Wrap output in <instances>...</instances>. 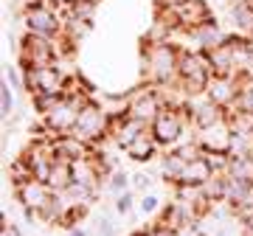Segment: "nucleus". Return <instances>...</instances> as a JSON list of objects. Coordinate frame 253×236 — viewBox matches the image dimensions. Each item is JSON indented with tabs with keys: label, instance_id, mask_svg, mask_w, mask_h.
<instances>
[{
	"label": "nucleus",
	"instance_id": "f257e3e1",
	"mask_svg": "<svg viewBox=\"0 0 253 236\" xmlns=\"http://www.w3.org/2000/svg\"><path fill=\"white\" fill-rule=\"evenodd\" d=\"M144 76L155 87H177L180 76V48H174L169 39L163 42H146L144 39Z\"/></svg>",
	"mask_w": 253,
	"mask_h": 236
},
{
	"label": "nucleus",
	"instance_id": "f03ea898",
	"mask_svg": "<svg viewBox=\"0 0 253 236\" xmlns=\"http://www.w3.org/2000/svg\"><path fill=\"white\" fill-rule=\"evenodd\" d=\"M110 129H113V116H110V110H104L99 101L87 99L84 101V107H82L79 118H76V124L68 135H73L76 141H82L84 146H101V141H107L110 138Z\"/></svg>",
	"mask_w": 253,
	"mask_h": 236
},
{
	"label": "nucleus",
	"instance_id": "7ed1b4c3",
	"mask_svg": "<svg viewBox=\"0 0 253 236\" xmlns=\"http://www.w3.org/2000/svg\"><path fill=\"white\" fill-rule=\"evenodd\" d=\"M214 79L211 62H208L206 51H180V76H177V87L186 96H200L208 90V84Z\"/></svg>",
	"mask_w": 253,
	"mask_h": 236
},
{
	"label": "nucleus",
	"instance_id": "20e7f679",
	"mask_svg": "<svg viewBox=\"0 0 253 236\" xmlns=\"http://www.w3.org/2000/svg\"><path fill=\"white\" fill-rule=\"evenodd\" d=\"M62 37L51 39V37H40V34H23L20 39V68H45V65H56V59L62 56Z\"/></svg>",
	"mask_w": 253,
	"mask_h": 236
},
{
	"label": "nucleus",
	"instance_id": "39448f33",
	"mask_svg": "<svg viewBox=\"0 0 253 236\" xmlns=\"http://www.w3.org/2000/svg\"><path fill=\"white\" fill-rule=\"evenodd\" d=\"M158 17L166 20L174 31H191V28L203 26L208 17H214L211 14V6H208V0H180V3H174V6H161L158 11Z\"/></svg>",
	"mask_w": 253,
	"mask_h": 236
},
{
	"label": "nucleus",
	"instance_id": "423d86ee",
	"mask_svg": "<svg viewBox=\"0 0 253 236\" xmlns=\"http://www.w3.org/2000/svg\"><path fill=\"white\" fill-rule=\"evenodd\" d=\"M186 124H189L186 110L166 104V107L158 113V118L149 124V132H152V138L158 141V146H161V149H172V146H177L183 141Z\"/></svg>",
	"mask_w": 253,
	"mask_h": 236
},
{
	"label": "nucleus",
	"instance_id": "0eeeda50",
	"mask_svg": "<svg viewBox=\"0 0 253 236\" xmlns=\"http://www.w3.org/2000/svg\"><path fill=\"white\" fill-rule=\"evenodd\" d=\"M20 17H23V26H26L28 34L51 37V39H59L65 34V17L54 6H45V3L28 6V9L20 11Z\"/></svg>",
	"mask_w": 253,
	"mask_h": 236
},
{
	"label": "nucleus",
	"instance_id": "6e6552de",
	"mask_svg": "<svg viewBox=\"0 0 253 236\" xmlns=\"http://www.w3.org/2000/svg\"><path fill=\"white\" fill-rule=\"evenodd\" d=\"M23 76H26V90L28 93H56V96H65V93L71 90L68 73L59 71L56 65L28 68V71H23Z\"/></svg>",
	"mask_w": 253,
	"mask_h": 236
},
{
	"label": "nucleus",
	"instance_id": "1a4fd4ad",
	"mask_svg": "<svg viewBox=\"0 0 253 236\" xmlns=\"http://www.w3.org/2000/svg\"><path fill=\"white\" fill-rule=\"evenodd\" d=\"M163 107H166V96L155 84H149V87H141L138 93L129 96V101H126V116L138 118V121H144L146 127H149Z\"/></svg>",
	"mask_w": 253,
	"mask_h": 236
},
{
	"label": "nucleus",
	"instance_id": "9d476101",
	"mask_svg": "<svg viewBox=\"0 0 253 236\" xmlns=\"http://www.w3.org/2000/svg\"><path fill=\"white\" fill-rule=\"evenodd\" d=\"M186 116H189V124L194 129H206L217 121H225V107H219L208 93H200V96H189Z\"/></svg>",
	"mask_w": 253,
	"mask_h": 236
},
{
	"label": "nucleus",
	"instance_id": "9b49d317",
	"mask_svg": "<svg viewBox=\"0 0 253 236\" xmlns=\"http://www.w3.org/2000/svg\"><path fill=\"white\" fill-rule=\"evenodd\" d=\"M194 141L203 149V155H231L234 132L228 127V121H217L206 129H194Z\"/></svg>",
	"mask_w": 253,
	"mask_h": 236
},
{
	"label": "nucleus",
	"instance_id": "f8f14e48",
	"mask_svg": "<svg viewBox=\"0 0 253 236\" xmlns=\"http://www.w3.org/2000/svg\"><path fill=\"white\" fill-rule=\"evenodd\" d=\"M14 197H17L20 208L26 211V214H37V219H40V211L51 202L54 191H51V186H48V183L31 177V180H26L23 186H17V189H14Z\"/></svg>",
	"mask_w": 253,
	"mask_h": 236
},
{
	"label": "nucleus",
	"instance_id": "ddd939ff",
	"mask_svg": "<svg viewBox=\"0 0 253 236\" xmlns=\"http://www.w3.org/2000/svg\"><path fill=\"white\" fill-rule=\"evenodd\" d=\"M146 129L149 127L144 121H138L132 116H116L113 118V129H110V141L116 144V149H129Z\"/></svg>",
	"mask_w": 253,
	"mask_h": 236
},
{
	"label": "nucleus",
	"instance_id": "4468645a",
	"mask_svg": "<svg viewBox=\"0 0 253 236\" xmlns=\"http://www.w3.org/2000/svg\"><path fill=\"white\" fill-rule=\"evenodd\" d=\"M189 37L197 42L200 51H214V48H219V45H225L228 42V31L217 23V17H208L203 26L191 28Z\"/></svg>",
	"mask_w": 253,
	"mask_h": 236
},
{
	"label": "nucleus",
	"instance_id": "2eb2a0df",
	"mask_svg": "<svg viewBox=\"0 0 253 236\" xmlns=\"http://www.w3.org/2000/svg\"><path fill=\"white\" fill-rule=\"evenodd\" d=\"M214 177V169H211V163L206 160V155H200V157H191V160H186V166H183L180 177H177V183L174 186H191V189H203L208 180Z\"/></svg>",
	"mask_w": 253,
	"mask_h": 236
},
{
	"label": "nucleus",
	"instance_id": "dca6fc26",
	"mask_svg": "<svg viewBox=\"0 0 253 236\" xmlns=\"http://www.w3.org/2000/svg\"><path fill=\"white\" fill-rule=\"evenodd\" d=\"M208 96L217 101L219 107L231 110L236 104V93H239V79H222V76H214L211 84H208Z\"/></svg>",
	"mask_w": 253,
	"mask_h": 236
},
{
	"label": "nucleus",
	"instance_id": "f3484780",
	"mask_svg": "<svg viewBox=\"0 0 253 236\" xmlns=\"http://www.w3.org/2000/svg\"><path fill=\"white\" fill-rule=\"evenodd\" d=\"M206 54H208V62H211L214 76H222V79H239L228 42H225V45H219V48H214V51H206Z\"/></svg>",
	"mask_w": 253,
	"mask_h": 236
},
{
	"label": "nucleus",
	"instance_id": "a211bd4d",
	"mask_svg": "<svg viewBox=\"0 0 253 236\" xmlns=\"http://www.w3.org/2000/svg\"><path fill=\"white\" fill-rule=\"evenodd\" d=\"M158 149H161V146H158V141H155L152 132L146 129L144 135L138 138L129 149H124V152H126V157H129V160H135V163H149L155 155H158Z\"/></svg>",
	"mask_w": 253,
	"mask_h": 236
},
{
	"label": "nucleus",
	"instance_id": "6ab92c4d",
	"mask_svg": "<svg viewBox=\"0 0 253 236\" xmlns=\"http://www.w3.org/2000/svg\"><path fill=\"white\" fill-rule=\"evenodd\" d=\"M231 20H234L236 34L251 37V39H253V6H251V3H245V0L231 3Z\"/></svg>",
	"mask_w": 253,
	"mask_h": 236
},
{
	"label": "nucleus",
	"instance_id": "aec40b11",
	"mask_svg": "<svg viewBox=\"0 0 253 236\" xmlns=\"http://www.w3.org/2000/svg\"><path fill=\"white\" fill-rule=\"evenodd\" d=\"M225 121L234 135H248L253 138V110H239V107H231L225 110Z\"/></svg>",
	"mask_w": 253,
	"mask_h": 236
},
{
	"label": "nucleus",
	"instance_id": "412c9836",
	"mask_svg": "<svg viewBox=\"0 0 253 236\" xmlns=\"http://www.w3.org/2000/svg\"><path fill=\"white\" fill-rule=\"evenodd\" d=\"M183 166H186V157H183L177 149H172V152H166L161 157V166H158V174H161L163 180H169L174 186L177 183V177H180Z\"/></svg>",
	"mask_w": 253,
	"mask_h": 236
},
{
	"label": "nucleus",
	"instance_id": "4be33fe9",
	"mask_svg": "<svg viewBox=\"0 0 253 236\" xmlns=\"http://www.w3.org/2000/svg\"><path fill=\"white\" fill-rule=\"evenodd\" d=\"M48 186H51V191L71 189V186H73L71 160H54V166H51V174H48Z\"/></svg>",
	"mask_w": 253,
	"mask_h": 236
},
{
	"label": "nucleus",
	"instance_id": "5701e85b",
	"mask_svg": "<svg viewBox=\"0 0 253 236\" xmlns=\"http://www.w3.org/2000/svg\"><path fill=\"white\" fill-rule=\"evenodd\" d=\"M225 174L231 177V180H239V183L253 186V157H231Z\"/></svg>",
	"mask_w": 253,
	"mask_h": 236
},
{
	"label": "nucleus",
	"instance_id": "b1692460",
	"mask_svg": "<svg viewBox=\"0 0 253 236\" xmlns=\"http://www.w3.org/2000/svg\"><path fill=\"white\" fill-rule=\"evenodd\" d=\"M34 174H31V166H28V160L20 155V157H14L11 160V166H9V180H11V186L17 189V186H23L26 180H31Z\"/></svg>",
	"mask_w": 253,
	"mask_h": 236
},
{
	"label": "nucleus",
	"instance_id": "393cba45",
	"mask_svg": "<svg viewBox=\"0 0 253 236\" xmlns=\"http://www.w3.org/2000/svg\"><path fill=\"white\" fill-rule=\"evenodd\" d=\"M239 110H253V76L239 79V93H236V104Z\"/></svg>",
	"mask_w": 253,
	"mask_h": 236
},
{
	"label": "nucleus",
	"instance_id": "a878e982",
	"mask_svg": "<svg viewBox=\"0 0 253 236\" xmlns=\"http://www.w3.org/2000/svg\"><path fill=\"white\" fill-rule=\"evenodd\" d=\"M129 186H132V177L124 172V169H113L107 177V189L113 191V194H124V191H129Z\"/></svg>",
	"mask_w": 253,
	"mask_h": 236
},
{
	"label": "nucleus",
	"instance_id": "bb28decb",
	"mask_svg": "<svg viewBox=\"0 0 253 236\" xmlns=\"http://www.w3.org/2000/svg\"><path fill=\"white\" fill-rule=\"evenodd\" d=\"M59 99H62V96H56V93H31V101H34L37 116H45V113L54 107Z\"/></svg>",
	"mask_w": 253,
	"mask_h": 236
},
{
	"label": "nucleus",
	"instance_id": "cd10ccee",
	"mask_svg": "<svg viewBox=\"0 0 253 236\" xmlns=\"http://www.w3.org/2000/svg\"><path fill=\"white\" fill-rule=\"evenodd\" d=\"M6 79H9V84L14 90H23V87H26V76H23V71H20L17 65L6 68Z\"/></svg>",
	"mask_w": 253,
	"mask_h": 236
},
{
	"label": "nucleus",
	"instance_id": "c85d7f7f",
	"mask_svg": "<svg viewBox=\"0 0 253 236\" xmlns=\"http://www.w3.org/2000/svg\"><path fill=\"white\" fill-rule=\"evenodd\" d=\"M14 113V87L3 84V118H11Z\"/></svg>",
	"mask_w": 253,
	"mask_h": 236
},
{
	"label": "nucleus",
	"instance_id": "c756f323",
	"mask_svg": "<svg viewBox=\"0 0 253 236\" xmlns=\"http://www.w3.org/2000/svg\"><path fill=\"white\" fill-rule=\"evenodd\" d=\"M158 208H161V200L155 197L152 191H146L144 197H141V211H144V214H155Z\"/></svg>",
	"mask_w": 253,
	"mask_h": 236
},
{
	"label": "nucleus",
	"instance_id": "7c9ffc66",
	"mask_svg": "<svg viewBox=\"0 0 253 236\" xmlns=\"http://www.w3.org/2000/svg\"><path fill=\"white\" fill-rule=\"evenodd\" d=\"M116 211L118 214H129V211H132V194H129V191L116 194Z\"/></svg>",
	"mask_w": 253,
	"mask_h": 236
},
{
	"label": "nucleus",
	"instance_id": "2f4dec72",
	"mask_svg": "<svg viewBox=\"0 0 253 236\" xmlns=\"http://www.w3.org/2000/svg\"><path fill=\"white\" fill-rule=\"evenodd\" d=\"M132 189H138V191H149L152 189V177L149 174H144V172H138V174H132Z\"/></svg>",
	"mask_w": 253,
	"mask_h": 236
},
{
	"label": "nucleus",
	"instance_id": "473e14b6",
	"mask_svg": "<svg viewBox=\"0 0 253 236\" xmlns=\"http://www.w3.org/2000/svg\"><path fill=\"white\" fill-rule=\"evenodd\" d=\"M177 236H208V234H206V228L200 225V222H191V225L180 228V231H177Z\"/></svg>",
	"mask_w": 253,
	"mask_h": 236
},
{
	"label": "nucleus",
	"instance_id": "72a5a7b5",
	"mask_svg": "<svg viewBox=\"0 0 253 236\" xmlns=\"http://www.w3.org/2000/svg\"><path fill=\"white\" fill-rule=\"evenodd\" d=\"M99 234L101 236H116V225H113L110 214H104V217L99 219Z\"/></svg>",
	"mask_w": 253,
	"mask_h": 236
},
{
	"label": "nucleus",
	"instance_id": "f704fd0d",
	"mask_svg": "<svg viewBox=\"0 0 253 236\" xmlns=\"http://www.w3.org/2000/svg\"><path fill=\"white\" fill-rule=\"evenodd\" d=\"M149 236H177V231H172V228H166V225H152L149 228Z\"/></svg>",
	"mask_w": 253,
	"mask_h": 236
},
{
	"label": "nucleus",
	"instance_id": "c9c22d12",
	"mask_svg": "<svg viewBox=\"0 0 253 236\" xmlns=\"http://www.w3.org/2000/svg\"><path fill=\"white\" fill-rule=\"evenodd\" d=\"M0 236H23V234H20V228L14 225V222H6V225H3V234H0Z\"/></svg>",
	"mask_w": 253,
	"mask_h": 236
},
{
	"label": "nucleus",
	"instance_id": "e433bc0d",
	"mask_svg": "<svg viewBox=\"0 0 253 236\" xmlns=\"http://www.w3.org/2000/svg\"><path fill=\"white\" fill-rule=\"evenodd\" d=\"M11 3H14L17 9H28V6H40L42 0H11Z\"/></svg>",
	"mask_w": 253,
	"mask_h": 236
},
{
	"label": "nucleus",
	"instance_id": "4c0bfd02",
	"mask_svg": "<svg viewBox=\"0 0 253 236\" xmlns=\"http://www.w3.org/2000/svg\"><path fill=\"white\" fill-rule=\"evenodd\" d=\"M68 236H87V234H84V228L76 225V228H71V231H68Z\"/></svg>",
	"mask_w": 253,
	"mask_h": 236
},
{
	"label": "nucleus",
	"instance_id": "58836bf2",
	"mask_svg": "<svg viewBox=\"0 0 253 236\" xmlns=\"http://www.w3.org/2000/svg\"><path fill=\"white\" fill-rule=\"evenodd\" d=\"M129 236H149V228H144V231H135V234H129Z\"/></svg>",
	"mask_w": 253,
	"mask_h": 236
},
{
	"label": "nucleus",
	"instance_id": "ea45409f",
	"mask_svg": "<svg viewBox=\"0 0 253 236\" xmlns=\"http://www.w3.org/2000/svg\"><path fill=\"white\" fill-rule=\"evenodd\" d=\"M228 3H236V0H228Z\"/></svg>",
	"mask_w": 253,
	"mask_h": 236
},
{
	"label": "nucleus",
	"instance_id": "a19ab883",
	"mask_svg": "<svg viewBox=\"0 0 253 236\" xmlns=\"http://www.w3.org/2000/svg\"><path fill=\"white\" fill-rule=\"evenodd\" d=\"M158 3H161V0H158Z\"/></svg>",
	"mask_w": 253,
	"mask_h": 236
}]
</instances>
